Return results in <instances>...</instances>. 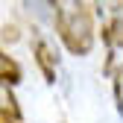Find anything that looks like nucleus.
Returning <instances> with one entry per match:
<instances>
[{"label": "nucleus", "instance_id": "nucleus-2", "mask_svg": "<svg viewBox=\"0 0 123 123\" xmlns=\"http://www.w3.org/2000/svg\"><path fill=\"white\" fill-rule=\"evenodd\" d=\"M103 38L109 44V50L123 47V3H111L105 9V24H103Z\"/></svg>", "mask_w": 123, "mask_h": 123}, {"label": "nucleus", "instance_id": "nucleus-3", "mask_svg": "<svg viewBox=\"0 0 123 123\" xmlns=\"http://www.w3.org/2000/svg\"><path fill=\"white\" fill-rule=\"evenodd\" d=\"M35 62H38V68H41V73H44V79L47 82H56V70H59V59H56V53H53V47L47 41H35Z\"/></svg>", "mask_w": 123, "mask_h": 123}, {"label": "nucleus", "instance_id": "nucleus-4", "mask_svg": "<svg viewBox=\"0 0 123 123\" xmlns=\"http://www.w3.org/2000/svg\"><path fill=\"white\" fill-rule=\"evenodd\" d=\"M0 123H24L21 105H18L9 85H0Z\"/></svg>", "mask_w": 123, "mask_h": 123}, {"label": "nucleus", "instance_id": "nucleus-5", "mask_svg": "<svg viewBox=\"0 0 123 123\" xmlns=\"http://www.w3.org/2000/svg\"><path fill=\"white\" fill-rule=\"evenodd\" d=\"M18 82H21V65L0 50V85H18Z\"/></svg>", "mask_w": 123, "mask_h": 123}, {"label": "nucleus", "instance_id": "nucleus-1", "mask_svg": "<svg viewBox=\"0 0 123 123\" xmlns=\"http://www.w3.org/2000/svg\"><path fill=\"white\" fill-rule=\"evenodd\" d=\"M56 32L73 56L94 50V12L88 3H56Z\"/></svg>", "mask_w": 123, "mask_h": 123}]
</instances>
